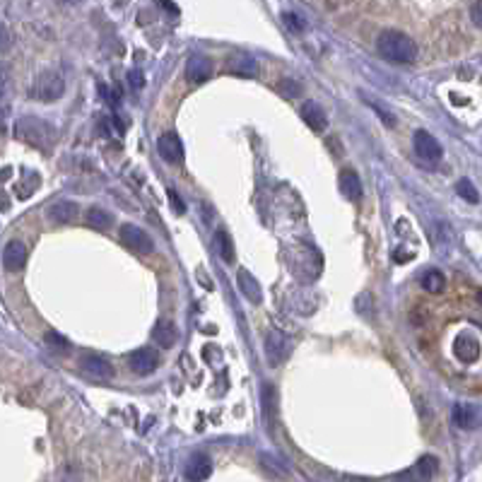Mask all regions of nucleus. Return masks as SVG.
I'll return each mask as SVG.
<instances>
[{"instance_id": "obj_1", "label": "nucleus", "mask_w": 482, "mask_h": 482, "mask_svg": "<svg viewBox=\"0 0 482 482\" xmlns=\"http://www.w3.org/2000/svg\"><path fill=\"white\" fill-rule=\"evenodd\" d=\"M376 48L386 61L391 63H415L417 61V44L408 34L398 29H386L376 41Z\"/></svg>"}, {"instance_id": "obj_2", "label": "nucleus", "mask_w": 482, "mask_h": 482, "mask_svg": "<svg viewBox=\"0 0 482 482\" xmlns=\"http://www.w3.org/2000/svg\"><path fill=\"white\" fill-rule=\"evenodd\" d=\"M63 92H66V80H63V75L56 73V70H48V73H41L39 78L34 80L29 94H31V99L51 104V101L61 99Z\"/></svg>"}, {"instance_id": "obj_3", "label": "nucleus", "mask_w": 482, "mask_h": 482, "mask_svg": "<svg viewBox=\"0 0 482 482\" xmlns=\"http://www.w3.org/2000/svg\"><path fill=\"white\" fill-rule=\"evenodd\" d=\"M17 135L29 145H36V148H46L48 138H51V128L46 126L44 121L34 116H27L17 123Z\"/></svg>"}, {"instance_id": "obj_4", "label": "nucleus", "mask_w": 482, "mask_h": 482, "mask_svg": "<svg viewBox=\"0 0 482 482\" xmlns=\"http://www.w3.org/2000/svg\"><path fill=\"white\" fill-rule=\"evenodd\" d=\"M413 150L422 162H427V164H437V162L444 157L441 143L427 131H417L413 135Z\"/></svg>"}, {"instance_id": "obj_5", "label": "nucleus", "mask_w": 482, "mask_h": 482, "mask_svg": "<svg viewBox=\"0 0 482 482\" xmlns=\"http://www.w3.org/2000/svg\"><path fill=\"white\" fill-rule=\"evenodd\" d=\"M121 241L126 243L128 248L138 253H153L155 251V241L150 239V234L145 229L135 225H123L121 227Z\"/></svg>"}, {"instance_id": "obj_6", "label": "nucleus", "mask_w": 482, "mask_h": 482, "mask_svg": "<svg viewBox=\"0 0 482 482\" xmlns=\"http://www.w3.org/2000/svg\"><path fill=\"white\" fill-rule=\"evenodd\" d=\"M157 153L169 164H181L183 162V143L176 133H164L157 138Z\"/></svg>"}, {"instance_id": "obj_7", "label": "nucleus", "mask_w": 482, "mask_h": 482, "mask_svg": "<svg viewBox=\"0 0 482 482\" xmlns=\"http://www.w3.org/2000/svg\"><path fill=\"white\" fill-rule=\"evenodd\" d=\"M27 263V246L20 239H13L5 243L3 248V268L8 270V273H17V270H22Z\"/></svg>"}, {"instance_id": "obj_8", "label": "nucleus", "mask_w": 482, "mask_h": 482, "mask_svg": "<svg viewBox=\"0 0 482 482\" xmlns=\"http://www.w3.org/2000/svg\"><path fill=\"white\" fill-rule=\"evenodd\" d=\"M157 355L155 350L150 348H140L128 355V364H131V371L138 374V376H148V374H153L157 369Z\"/></svg>"}, {"instance_id": "obj_9", "label": "nucleus", "mask_w": 482, "mask_h": 482, "mask_svg": "<svg viewBox=\"0 0 482 482\" xmlns=\"http://www.w3.org/2000/svg\"><path fill=\"white\" fill-rule=\"evenodd\" d=\"M451 420H453V425L460 427V430H475L482 422V415L475 405L458 403V405H453V410H451Z\"/></svg>"}, {"instance_id": "obj_10", "label": "nucleus", "mask_w": 482, "mask_h": 482, "mask_svg": "<svg viewBox=\"0 0 482 482\" xmlns=\"http://www.w3.org/2000/svg\"><path fill=\"white\" fill-rule=\"evenodd\" d=\"M213 61H210L208 56H200V53H196V56L188 58L186 63V78L191 80V83H208L210 78H213Z\"/></svg>"}, {"instance_id": "obj_11", "label": "nucleus", "mask_w": 482, "mask_h": 482, "mask_svg": "<svg viewBox=\"0 0 482 482\" xmlns=\"http://www.w3.org/2000/svg\"><path fill=\"white\" fill-rule=\"evenodd\" d=\"M299 113H302V121H304L313 133L326 131L328 116H326V111H323V106L318 104V101H306V104L299 109Z\"/></svg>"}, {"instance_id": "obj_12", "label": "nucleus", "mask_w": 482, "mask_h": 482, "mask_svg": "<svg viewBox=\"0 0 482 482\" xmlns=\"http://www.w3.org/2000/svg\"><path fill=\"white\" fill-rule=\"evenodd\" d=\"M236 285H239L241 295L246 297L251 304H261L263 302V290H261V285H258V280L251 275V270L239 268V273H236Z\"/></svg>"}, {"instance_id": "obj_13", "label": "nucleus", "mask_w": 482, "mask_h": 482, "mask_svg": "<svg viewBox=\"0 0 482 482\" xmlns=\"http://www.w3.org/2000/svg\"><path fill=\"white\" fill-rule=\"evenodd\" d=\"M80 367H83L85 374H90V376H94V378H111L113 376V367L99 355H83L80 357Z\"/></svg>"}, {"instance_id": "obj_14", "label": "nucleus", "mask_w": 482, "mask_h": 482, "mask_svg": "<svg viewBox=\"0 0 482 482\" xmlns=\"http://www.w3.org/2000/svg\"><path fill=\"white\" fill-rule=\"evenodd\" d=\"M227 70H229L232 75H239V78H253V75L258 73V63H256V58L248 56V53H234V56H229Z\"/></svg>"}, {"instance_id": "obj_15", "label": "nucleus", "mask_w": 482, "mask_h": 482, "mask_svg": "<svg viewBox=\"0 0 482 482\" xmlns=\"http://www.w3.org/2000/svg\"><path fill=\"white\" fill-rule=\"evenodd\" d=\"M183 475L188 480H208L213 475V460L205 456V453H193L186 470H183Z\"/></svg>"}, {"instance_id": "obj_16", "label": "nucleus", "mask_w": 482, "mask_h": 482, "mask_svg": "<svg viewBox=\"0 0 482 482\" xmlns=\"http://www.w3.org/2000/svg\"><path fill=\"white\" fill-rule=\"evenodd\" d=\"M153 340L160 348H164V350H169V348H174L176 345V340H178V328H176V323L174 321H157V326L153 328Z\"/></svg>"}, {"instance_id": "obj_17", "label": "nucleus", "mask_w": 482, "mask_h": 482, "mask_svg": "<svg viewBox=\"0 0 482 482\" xmlns=\"http://www.w3.org/2000/svg\"><path fill=\"white\" fill-rule=\"evenodd\" d=\"M287 355H290V343H287V338L283 333H278V330H273V333L268 335V360L270 364H283L287 360Z\"/></svg>"}, {"instance_id": "obj_18", "label": "nucleus", "mask_w": 482, "mask_h": 482, "mask_svg": "<svg viewBox=\"0 0 482 482\" xmlns=\"http://www.w3.org/2000/svg\"><path fill=\"white\" fill-rule=\"evenodd\" d=\"M338 186H340V193H343V196L348 198V200H352V203H355V200H360V198H362V193H364V188H362L360 176H357L352 169L340 171Z\"/></svg>"}, {"instance_id": "obj_19", "label": "nucleus", "mask_w": 482, "mask_h": 482, "mask_svg": "<svg viewBox=\"0 0 482 482\" xmlns=\"http://www.w3.org/2000/svg\"><path fill=\"white\" fill-rule=\"evenodd\" d=\"M80 208L78 203H73V200H58V203H53L51 208H48V218L53 222H58V225H66V222H73L78 218Z\"/></svg>"}, {"instance_id": "obj_20", "label": "nucleus", "mask_w": 482, "mask_h": 482, "mask_svg": "<svg viewBox=\"0 0 482 482\" xmlns=\"http://www.w3.org/2000/svg\"><path fill=\"white\" fill-rule=\"evenodd\" d=\"M456 355H458V360H463V362H475L480 357V343L473 338V335H468V333L458 335V340H456Z\"/></svg>"}, {"instance_id": "obj_21", "label": "nucleus", "mask_w": 482, "mask_h": 482, "mask_svg": "<svg viewBox=\"0 0 482 482\" xmlns=\"http://www.w3.org/2000/svg\"><path fill=\"white\" fill-rule=\"evenodd\" d=\"M215 248H218V253H220V258L225 263H232L234 261V241H232V236H229V232L225 229V227H220L218 232H215Z\"/></svg>"}, {"instance_id": "obj_22", "label": "nucleus", "mask_w": 482, "mask_h": 482, "mask_svg": "<svg viewBox=\"0 0 482 482\" xmlns=\"http://www.w3.org/2000/svg\"><path fill=\"white\" fill-rule=\"evenodd\" d=\"M422 287H425L427 292H432V295H439V292H444V287H446V278H444L439 270H427V273L422 275Z\"/></svg>"}, {"instance_id": "obj_23", "label": "nucleus", "mask_w": 482, "mask_h": 482, "mask_svg": "<svg viewBox=\"0 0 482 482\" xmlns=\"http://www.w3.org/2000/svg\"><path fill=\"white\" fill-rule=\"evenodd\" d=\"M87 225L97 227V229H106V227H111V215L106 213V210H101V208H90Z\"/></svg>"}, {"instance_id": "obj_24", "label": "nucleus", "mask_w": 482, "mask_h": 482, "mask_svg": "<svg viewBox=\"0 0 482 482\" xmlns=\"http://www.w3.org/2000/svg\"><path fill=\"white\" fill-rule=\"evenodd\" d=\"M456 191H458V196L463 200H468V203H473V205L480 203V193H478V188L473 186V181H470V178H460Z\"/></svg>"}, {"instance_id": "obj_25", "label": "nucleus", "mask_w": 482, "mask_h": 482, "mask_svg": "<svg viewBox=\"0 0 482 482\" xmlns=\"http://www.w3.org/2000/svg\"><path fill=\"white\" fill-rule=\"evenodd\" d=\"M278 92H280V94H285V97H295V94H302V85L295 83L292 78H285L283 83L278 85Z\"/></svg>"}, {"instance_id": "obj_26", "label": "nucleus", "mask_w": 482, "mask_h": 482, "mask_svg": "<svg viewBox=\"0 0 482 482\" xmlns=\"http://www.w3.org/2000/svg\"><path fill=\"white\" fill-rule=\"evenodd\" d=\"M46 343L51 345L56 352H68V348H70L68 340L63 338V335H58V333H46Z\"/></svg>"}, {"instance_id": "obj_27", "label": "nucleus", "mask_w": 482, "mask_h": 482, "mask_svg": "<svg viewBox=\"0 0 482 482\" xmlns=\"http://www.w3.org/2000/svg\"><path fill=\"white\" fill-rule=\"evenodd\" d=\"M283 20H285V24L290 27L292 31H304V22H302L299 15H295V13H285V15H283Z\"/></svg>"}, {"instance_id": "obj_28", "label": "nucleus", "mask_w": 482, "mask_h": 482, "mask_svg": "<svg viewBox=\"0 0 482 482\" xmlns=\"http://www.w3.org/2000/svg\"><path fill=\"white\" fill-rule=\"evenodd\" d=\"M470 20H473L475 27H480L482 29V0L473 3V8H470Z\"/></svg>"}, {"instance_id": "obj_29", "label": "nucleus", "mask_w": 482, "mask_h": 482, "mask_svg": "<svg viewBox=\"0 0 482 482\" xmlns=\"http://www.w3.org/2000/svg\"><path fill=\"white\" fill-rule=\"evenodd\" d=\"M128 83H131L135 90H140V87L145 85L143 73H140V70H131V73H128Z\"/></svg>"}, {"instance_id": "obj_30", "label": "nucleus", "mask_w": 482, "mask_h": 482, "mask_svg": "<svg viewBox=\"0 0 482 482\" xmlns=\"http://www.w3.org/2000/svg\"><path fill=\"white\" fill-rule=\"evenodd\" d=\"M169 203H171V208L178 210V213H186V205H183V200L178 198L176 191H169Z\"/></svg>"}, {"instance_id": "obj_31", "label": "nucleus", "mask_w": 482, "mask_h": 482, "mask_svg": "<svg viewBox=\"0 0 482 482\" xmlns=\"http://www.w3.org/2000/svg\"><path fill=\"white\" fill-rule=\"evenodd\" d=\"M63 3H68V5H75V3H80V0H63Z\"/></svg>"}]
</instances>
